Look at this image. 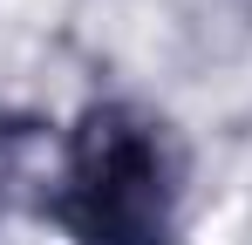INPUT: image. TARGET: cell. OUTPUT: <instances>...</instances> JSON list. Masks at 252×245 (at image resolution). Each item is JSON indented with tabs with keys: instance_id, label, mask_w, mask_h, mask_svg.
<instances>
[{
	"instance_id": "obj_1",
	"label": "cell",
	"mask_w": 252,
	"mask_h": 245,
	"mask_svg": "<svg viewBox=\"0 0 252 245\" xmlns=\"http://www.w3.org/2000/svg\"><path fill=\"white\" fill-rule=\"evenodd\" d=\"M55 218L82 245H164L170 239V157L164 136L129 109H89L68 136Z\"/></svg>"
}]
</instances>
